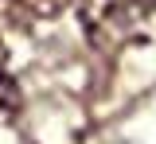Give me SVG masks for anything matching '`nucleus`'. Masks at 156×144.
<instances>
[{"label":"nucleus","mask_w":156,"mask_h":144,"mask_svg":"<svg viewBox=\"0 0 156 144\" xmlns=\"http://www.w3.org/2000/svg\"><path fill=\"white\" fill-rule=\"evenodd\" d=\"M156 12V0H78V16L94 47L117 51Z\"/></svg>","instance_id":"obj_1"},{"label":"nucleus","mask_w":156,"mask_h":144,"mask_svg":"<svg viewBox=\"0 0 156 144\" xmlns=\"http://www.w3.org/2000/svg\"><path fill=\"white\" fill-rule=\"evenodd\" d=\"M12 101H16V82H12L8 66H4V51H0V109H12Z\"/></svg>","instance_id":"obj_2"}]
</instances>
